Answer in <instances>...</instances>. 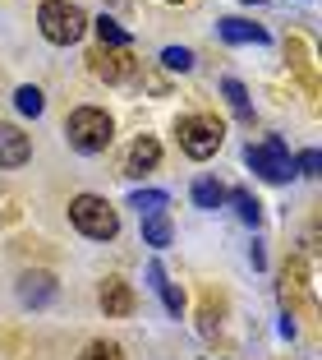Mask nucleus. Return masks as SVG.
I'll return each instance as SVG.
<instances>
[{
  "label": "nucleus",
  "mask_w": 322,
  "mask_h": 360,
  "mask_svg": "<svg viewBox=\"0 0 322 360\" xmlns=\"http://www.w3.org/2000/svg\"><path fill=\"white\" fill-rule=\"evenodd\" d=\"M88 70H93L97 79H106V84H125V79H134L138 60L129 51H115V46H97V51L88 56Z\"/></svg>",
  "instance_id": "6"
},
{
  "label": "nucleus",
  "mask_w": 322,
  "mask_h": 360,
  "mask_svg": "<svg viewBox=\"0 0 322 360\" xmlns=\"http://www.w3.org/2000/svg\"><path fill=\"white\" fill-rule=\"evenodd\" d=\"M161 65L185 75V70H194V51H185V46H166V51H161Z\"/></svg>",
  "instance_id": "20"
},
{
  "label": "nucleus",
  "mask_w": 322,
  "mask_h": 360,
  "mask_svg": "<svg viewBox=\"0 0 322 360\" xmlns=\"http://www.w3.org/2000/svg\"><path fill=\"white\" fill-rule=\"evenodd\" d=\"M79 360H125V351L115 347V342H88V351Z\"/></svg>",
  "instance_id": "21"
},
{
  "label": "nucleus",
  "mask_w": 322,
  "mask_h": 360,
  "mask_svg": "<svg viewBox=\"0 0 322 360\" xmlns=\"http://www.w3.org/2000/svg\"><path fill=\"white\" fill-rule=\"evenodd\" d=\"M194 203H198V208H221V203H226V190H221L212 176H203L194 185Z\"/></svg>",
  "instance_id": "16"
},
{
  "label": "nucleus",
  "mask_w": 322,
  "mask_h": 360,
  "mask_svg": "<svg viewBox=\"0 0 322 360\" xmlns=\"http://www.w3.org/2000/svg\"><path fill=\"white\" fill-rule=\"evenodd\" d=\"M295 167H300V176H318V153H300V162H295Z\"/></svg>",
  "instance_id": "22"
},
{
  "label": "nucleus",
  "mask_w": 322,
  "mask_h": 360,
  "mask_svg": "<svg viewBox=\"0 0 322 360\" xmlns=\"http://www.w3.org/2000/svg\"><path fill=\"white\" fill-rule=\"evenodd\" d=\"M51 296H55V277L51 273L37 268V273H23L19 277V300H23V305H46Z\"/></svg>",
  "instance_id": "10"
},
{
  "label": "nucleus",
  "mask_w": 322,
  "mask_h": 360,
  "mask_svg": "<svg viewBox=\"0 0 322 360\" xmlns=\"http://www.w3.org/2000/svg\"><path fill=\"white\" fill-rule=\"evenodd\" d=\"M65 134H69V143L79 153H106L115 139V125L106 111H97V106H79L69 116V125H65Z\"/></svg>",
  "instance_id": "2"
},
{
  "label": "nucleus",
  "mask_w": 322,
  "mask_h": 360,
  "mask_svg": "<svg viewBox=\"0 0 322 360\" xmlns=\"http://www.w3.org/2000/svg\"><path fill=\"white\" fill-rule=\"evenodd\" d=\"M221 139H226V129H221L217 116H185L180 120V148L198 162L212 158V153L221 148Z\"/></svg>",
  "instance_id": "5"
},
{
  "label": "nucleus",
  "mask_w": 322,
  "mask_h": 360,
  "mask_svg": "<svg viewBox=\"0 0 322 360\" xmlns=\"http://www.w3.org/2000/svg\"><path fill=\"white\" fill-rule=\"evenodd\" d=\"M14 102H19V111H23V116H42V93H37L32 84H23L19 93H14Z\"/></svg>",
  "instance_id": "19"
},
{
  "label": "nucleus",
  "mask_w": 322,
  "mask_h": 360,
  "mask_svg": "<svg viewBox=\"0 0 322 360\" xmlns=\"http://www.w3.org/2000/svg\"><path fill=\"white\" fill-rule=\"evenodd\" d=\"M221 37L226 42H253V46H267V28L249 19H221Z\"/></svg>",
  "instance_id": "11"
},
{
  "label": "nucleus",
  "mask_w": 322,
  "mask_h": 360,
  "mask_svg": "<svg viewBox=\"0 0 322 360\" xmlns=\"http://www.w3.org/2000/svg\"><path fill=\"white\" fill-rule=\"evenodd\" d=\"M253 5H262V0H253Z\"/></svg>",
  "instance_id": "23"
},
{
  "label": "nucleus",
  "mask_w": 322,
  "mask_h": 360,
  "mask_svg": "<svg viewBox=\"0 0 322 360\" xmlns=\"http://www.w3.org/2000/svg\"><path fill=\"white\" fill-rule=\"evenodd\" d=\"M37 28H42L46 42L69 46V42H79V37L88 32V14L79 10V5H69V0H42V10H37Z\"/></svg>",
  "instance_id": "1"
},
{
  "label": "nucleus",
  "mask_w": 322,
  "mask_h": 360,
  "mask_svg": "<svg viewBox=\"0 0 322 360\" xmlns=\"http://www.w3.org/2000/svg\"><path fill=\"white\" fill-rule=\"evenodd\" d=\"M102 309H106V319L134 314V291H129V282H120V277H106V282H102Z\"/></svg>",
  "instance_id": "7"
},
{
  "label": "nucleus",
  "mask_w": 322,
  "mask_h": 360,
  "mask_svg": "<svg viewBox=\"0 0 322 360\" xmlns=\"http://www.w3.org/2000/svg\"><path fill=\"white\" fill-rule=\"evenodd\" d=\"M69 222L79 226L83 236H93V240H111V236L120 231L115 208L106 199H97V194H79V199L69 203Z\"/></svg>",
  "instance_id": "3"
},
{
  "label": "nucleus",
  "mask_w": 322,
  "mask_h": 360,
  "mask_svg": "<svg viewBox=\"0 0 322 360\" xmlns=\"http://www.w3.org/2000/svg\"><path fill=\"white\" fill-rule=\"evenodd\" d=\"M156 162H161V143H156L152 134H138V139H134V148H129L125 171H129V176H147Z\"/></svg>",
  "instance_id": "9"
},
{
  "label": "nucleus",
  "mask_w": 322,
  "mask_h": 360,
  "mask_svg": "<svg viewBox=\"0 0 322 360\" xmlns=\"http://www.w3.org/2000/svg\"><path fill=\"white\" fill-rule=\"evenodd\" d=\"M166 194L161 190H134V199H129V208H138V217H152V212H166Z\"/></svg>",
  "instance_id": "15"
},
{
  "label": "nucleus",
  "mask_w": 322,
  "mask_h": 360,
  "mask_svg": "<svg viewBox=\"0 0 322 360\" xmlns=\"http://www.w3.org/2000/svg\"><path fill=\"white\" fill-rule=\"evenodd\" d=\"M97 37H102V46H115V51H129V32L120 28L115 19H97Z\"/></svg>",
  "instance_id": "17"
},
{
  "label": "nucleus",
  "mask_w": 322,
  "mask_h": 360,
  "mask_svg": "<svg viewBox=\"0 0 322 360\" xmlns=\"http://www.w3.org/2000/svg\"><path fill=\"white\" fill-rule=\"evenodd\" d=\"M170 5H180V0H170Z\"/></svg>",
  "instance_id": "24"
},
{
  "label": "nucleus",
  "mask_w": 322,
  "mask_h": 360,
  "mask_svg": "<svg viewBox=\"0 0 322 360\" xmlns=\"http://www.w3.org/2000/svg\"><path fill=\"white\" fill-rule=\"evenodd\" d=\"M244 158H249V167L258 171L262 180H271V185H286V180L295 176V158H290V148H286L276 134H267L262 143H249Z\"/></svg>",
  "instance_id": "4"
},
{
  "label": "nucleus",
  "mask_w": 322,
  "mask_h": 360,
  "mask_svg": "<svg viewBox=\"0 0 322 360\" xmlns=\"http://www.w3.org/2000/svg\"><path fill=\"white\" fill-rule=\"evenodd\" d=\"M221 93H226V102L235 106V116H239V120H253L249 93H244V84H239V79H221Z\"/></svg>",
  "instance_id": "14"
},
{
  "label": "nucleus",
  "mask_w": 322,
  "mask_h": 360,
  "mask_svg": "<svg viewBox=\"0 0 322 360\" xmlns=\"http://www.w3.org/2000/svg\"><path fill=\"white\" fill-rule=\"evenodd\" d=\"M226 199L235 203V212H239V222H244V226H258V222H262V203L253 199L249 190H230Z\"/></svg>",
  "instance_id": "13"
},
{
  "label": "nucleus",
  "mask_w": 322,
  "mask_h": 360,
  "mask_svg": "<svg viewBox=\"0 0 322 360\" xmlns=\"http://www.w3.org/2000/svg\"><path fill=\"white\" fill-rule=\"evenodd\" d=\"M147 277H152L156 296L166 300V309H170V314H180V309H185V291H180L175 282H166V268H161V264H152V268H147Z\"/></svg>",
  "instance_id": "12"
},
{
  "label": "nucleus",
  "mask_w": 322,
  "mask_h": 360,
  "mask_svg": "<svg viewBox=\"0 0 322 360\" xmlns=\"http://www.w3.org/2000/svg\"><path fill=\"white\" fill-rule=\"evenodd\" d=\"M28 158H32L28 134L14 129V125H0V167H23Z\"/></svg>",
  "instance_id": "8"
},
{
  "label": "nucleus",
  "mask_w": 322,
  "mask_h": 360,
  "mask_svg": "<svg viewBox=\"0 0 322 360\" xmlns=\"http://www.w3.org/2000/svg\"><path fill=\"white\" fill-rule=\"evenodd\" d=\"M143 240H147V245H170V222H166V212H152V217H143Z\"/></svg>",
  "instance_id": "18"
}]
</instances>
